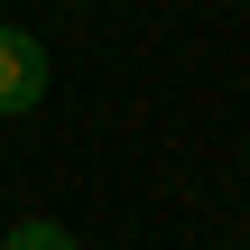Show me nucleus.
I'll return each mask as SVG.
<instances>
[{"mask_svg":"<svg viewBox=\"0 0 250 250\" xmlns=\"http://www.w3.org/2000/svg\"><path fill=\"white\" fill-rule=\"evenodd\" d=\"M0 250H83V241H74L65 223H9V241H0Z\"/></svg>","mask_w":250,"mask_h":250,"instance_id":"nucleus-2","label":"nucleus"},{"mask_svg":"<svg viewBox=\"0 0 250 250\" xmlns=\"http://www.w3.org/2000/svg\"><path fill=\"white\" fill-rule=\"evenodd\" d=\"M46 102V46L28 28H0V111H37Z\"/></svg>","mask_w":250,"mask_h":250,"instance_id":"nucleus-1","label":"nucleus"}]
</instances>
